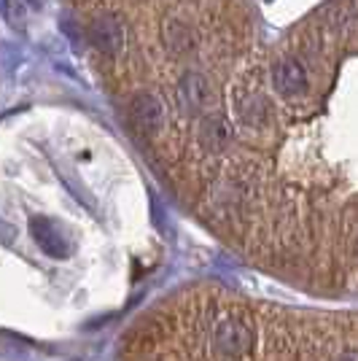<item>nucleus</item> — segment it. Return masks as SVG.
Here are the masks:
<instances>
[{
  "instance_id": "nucleus-2",
  "label": "nucleus",
  "mask_w": 358,
  "mask_h": 361,
  "mask_svg": "<svg viewBox=\"0 0 358 361\" xmlns=\"http://www.w3.org/2000/svg\"><path fill=\"white\" fill-rule=\"evenodd\" d=\"M178 103L189 114H205L208 108L216 106V94H213V87H210L208 78L202 73H195V71L180 75Z\"/></svg>"
},
{
  "instance_id": "nucleus-7",
  "label": "nucleus",
  "mask_w": 358,
  "mask_h": 361,
  "mask_svg": "<svg viewBox=\"0 0 358 361\" xmlns=\"http://www.w3.org/2000/svg\"><path fill=\"white\" fill-rule=\"evenodd\" d=\"M229 137H232V130H229V124H226L224 116H208V119L202 121V130H199V143H202V149L218 154V151L226 149Z\"/></svg>"
},
{
  "instance_id": "nucleus-4",
  "label": "nucleus",
  "mask_w": 358,
  "mask_h": 361,
  "mask_svg": "<svg viewBox=\"0 0 358 361\" xmlns=\"http://www.w3.org/2000/svg\"><path fill=\"white\" fill-rule=\"evenodd\" d=\"M130 116H132V124L146 133V135H154L159 133L164 124V108L162 103L154 97V94H135L132 103H130Z\"/></svg>"
},
{
  "instance_id": "nucleus-9",
  "label": "nucleus",
  "mask_w": 358,
  "mask_h": 361,
  "mask_svg": "<svg viewBox=\"0 0 358 361\" xmlns=\"http://www.w3.org/2000/svg\"><path fill=\"white\" fill-rule=\"evenodd\" d=\"M240 116H242L245 124H261V119H264V108H261L259 100H251V103H245V106L240 108Z\"/></svg>"
},
{
  "instance_id": "nucleus-8",
  "label": "nucleus",
  "mask_w": 358,
  "mask_h": 361,
  "mask_svg": "<svg viewBox=\"0 0 358 361\" xmlns=\"http://www.w3.org/2000/svg\"><path fill=\"white\" fill-rule=\"evenodd\" d=\"M164 46L173 51V54H178V57H186V54H192L195 51V35L192 30L178 22V19H170L167 25H164Z\"/></svg>"
},
{
  "instance_id": "nucleus-3",
  "label": "nucleus",
  "mask_w": 358,
  "mask_h": 361,
  "mask_svg": "<svg viewBox=\"0 0 358 361\" xmlns=\"http://www.w3.org/2000/svg\"><path fill=\"white\" fill-rule=\"evenodd\" d=\"M30 232H32V240L41 245V251H44L46 256H51V259H68L70 243H68L65 232H62L51 219H46V216H32Z\"/></svg>"
},
{
  "instance_id": "nucleus-5",
  "label": "nucleus",
  "mask_w": 358,
  "mask_h": 361,
  "mask_svg": "<svg viewBox=\"0 0 358 361\" xmlns=\"http://www.w3.org/2000/svg\"><path fill=\"white\" fill-rule=\"evenodd\" d=\"M90 41L94 49H100L105 54H116L124 46V25L111 14L97 16L90 25Z\"/></svg>"
},
{
  "instance_id": "nucleus-6",
  "label": "nucleus",
  "mask_w": 358,
  "mask_h": 361,
  "mask_svg": "<svg viewBox=\"0 0 358 361\" xmlns=\"http://www.w3.org/2000/svg\"><path fill=\"white\" fill-rule=\"evenodd\" d=\"M272 84H275V90L285 94V97H294V94H302V92L307 90V73H304V68L294 60H283L275 65V71H272Z\"/></svg>"
},
{
  "instance_id": "nucleus-1",
  "label": "nucleus",
  "mask_w": 358,
  "mask_h": 361,
  "mask_svg": "<svg viewBox=\"0 0 358 361\" xmlns=\"http://www.w3.org/2000/svg\"><path fill=\"white\" fill-rule=\"evenodd\" d=\"M197 361H358V340H323V337H297L291 329H278L269 337V343L261 340L251 318V340L235 356H210L202 348L192 350ZM132 361H195L186 356H170L159 348H137Z\"/></svg>"
}]
</instances>
